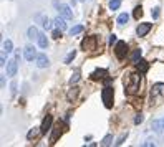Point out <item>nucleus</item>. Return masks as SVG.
<instances>
[{"label": "nucleus", "instance_id": "15", "mask_svg": "<svg viewBox=\"0 0 164 147\" xmlns=\"http://www.w3.org/2000/svg\"><path fill=\"white\" fill-rule=\"evenodd\" d=\"M134 65H136V69H138L141 75H144V73L149 69V63H148L146 60H139L138 63H134Z\"/></svg>", "mask_w": 164, "mask_h": 147}, {"label": "nucleus", "instance_id": "40", "mask_svg": "<svg viewBox=\"0 0 164 147\" xmlns=\"http://www.w3.org/2000/svg\"><path fill=\"white\" fill-rule=\"evenodd\" d=\"M163 127H164V119H163Z\"/></svg>", "mask_w": 164, "mask_h": 147}, {"label": "nucleus", "instance_id": "23", "mask_svg": "<svg viewBox=\"0 0 164 147\" xmlns=\"http://www.w3.org/2000/svg\"><path fill=\"white\" fill-rule=\"evenodd\" d=\"M128 20H129V15L128 13H121V15H119V17H118V25H124V23H128Z\"/></svg>", "mask_w": 164, "mask_h": 147}, {"label": "nucleus", "instance_id": "30", "mask_svg": "<svg viewBox=\"0 0 164 147\" xmlns=\"http://www.w3.org/2000/svg\"><path fill=\"white\" fill-rule=\"evenodd\" d=\"M111 140H113V136H111V134H108V136L101 140V144H103V146H111Z\"/></svg>", "mask_w": 164, "mask_h": 147}, {"label": "nucleus", "instance_id": "24", "mask_svg": "<svg viewBox=\"0 0 164 147\" xmlns=\"http://www.w3.org/2000/svg\"><path fill=\"white\" fill-rule=\"evenodd\" d=\"M141 53H143V51L139 50V48H138V50H134V53L131 55V61H133V63H138V61L141 60Z\"/></svg>", "mask_w": 164, "mask_h": 147}, {"label": "nucleus", "instance_id": "1", "mask_svg": "<svg viewBox=\"0 0 164 147\" xmlns=\"http://www.w3.org/2000/svg\"><path fill=\"white\" fill-rule=\"evenodd\" d=\"M141 73H129L128 76H124V93L128 96H133L139 91V84H141Z\"/></svg>", "mask_w": 164, "mask_h": 147}, {"label": "nucleus", "instance_id": "26", "mask_svg": "<svg viewBox=\"0 0 164 147\" xmlns=\"http://www.w3.org/2000/svg\"><path fill=\"white\" fill-rule=\"evenodd\" d=\"M133 17H134L136 20H139V18L143 17V8H141V5H138V7L134 8V12H133Z\"/></svg>", "mask_w": 164, "mask_h": 147}, {"label": "nucleus", "instance_id": "8", "mask_svg": "<svg viewBox=\"0 0 164 147\" xmlns=\"http://www.w3.org/2000/svg\"><path fill=\"white\" fill-rule=\"evenodd\" d=\"M23 56H25L27 61H33V60H37L38 53H37L35 47H32V45H27V47L23 48Z\"/></svg>", "mask_w": 164, "mask_h": 147}, {"label": "nucleus", "instance_id": "17", "mask_svg": "<svg viewBox=\"0 0 164 147\" xmlns=\"http://www.w3.org/2000/svg\"><path fill=\"white\" fill-rule=\"evenodd\" d=\"M65 20H66V18H63L61 15H60V17H57V18L53 20V23L57 25V28H60L61 32H65V30H66V22H65Z\"/></svg>", "mask_w": 164, "mask_h": 147}, {"label": "nucleus", "instance_id": "20", "mask_svg": "<svg viewBox=\"0 0 164 147\" xmlns=\"http://www.w3.org/2000/svg\"><path fill=\"white\" fill-rule=\"evenodd\" d=\"M37 41H38V47L43 48V50L48 47V40H46V35H43V33H40V35H38V40H37Z\"/></svg>", "mask_w": 164, "mask_h": 147}, {"label": "nucleus", "instance_id": "14", "mask_svg": "<svg viewBox=\"0 0 164 147\" xmlns=\"http://www.w3.org/2000/svg\"><path fill=\"white\" fill-rule=\"evenodd\" d=\"M151 23H139L138 25V28H136V33H138V36H144L148 32L151 30Z\"/></svg>", "mask_w": 164, "mask_h": 147}, {"label": "nucleus", "instance_id": "21", "mask_svg": "<svg viewBox=\"0 0 164 147\" xmlns=\"http://www.w3.org/2000/svg\"><path fill=\"white\" fill-rule=\"evenodd\" d=\"M13 51V43L10 40H5L4 41V53H12Z\"/></svg>", "mask_w": 164, "mask_h": 147}, {"label": "nucleus", "instance_id": "19", "mask_svg": "<svg viewBox=\"0 0 164 147\" xmlns=\"http://www.w3.org/2000/svg\"><path fill=\"white\" fill-rule=\"evenodd\" d=\"M78 94H80V88H76V86H73L72 89L68 91V101H75L76 98H78Z\"/></svg>", "mask_w": 164, "mask_h": 147}, {"label": "nucleus", "instance_id": "35", "mask_svg": "<svg viewBox=\"0 0 164 147\" xmlns=\"http://www.w3.org/2000/svg\"><path fill=\"white\" fill-rule=\"evenodd\" d=\"M10 88H12V94H15V93H17V83H12V84H10Z\"/></svg>", "mask_w": 164, "mask_h": 147}, {"label": "nucleus", "instance_id": "25", "mask_svg": "<svg viewBox=\"0 0 164 147\" xmlns=\"http://www.w3.org/2000/svg\"><path fill=\"white\" fill-rule=\"evenodd\" d=\"M83 30H85V27H83V25H75L72 30H70V35H72V36L73 35H78V33H81Z\"/></svg>", "mask_w": 164, "mask_h": 147}, {"label": "nucleus", "instance_id": "11", "mask_svg": "<svg viewBox=\"0 0 164 147\" xmlns=\"http://www.w3.org/2000/svg\"><path fill=\"white\" fill-rule=\"evenodd\" d=\"M106 76H108L106 69H95L89 78H91L93 81H103V79H106Z\"/></svg>", "mask_w": 164, "mask_h": 147}, {"label": "nucleus", "instance_id": "41", "mask_svg": "<svg viewBox=\"0 0 164 147\" xmlns=\"http://www.w3.org/2000/svg\"><path fill=\"white\" fill-rule=\"evenodd\" d=\"M78 2H85V0H78Z\"/></svg>", "mask_w": 164, "mask_h": 147}, {"label": "nucleus", "instance_id": "16", "mask_svg": "<svg viewBox=\"0 0 164 147\" xmlns=\"http://www.w3.org/2000/svg\"><path fill=\"white\" fill-rule=\"evenodd\" d=\"M151 129H153L156 134H163V131H164L163 121H157V119H154V121L151 122Z\"/></svg>", "mask_w": 164, "mask_h": 147}, {"label": "nucleus", "instance_id": "28", "mask_svg": "<svg viewBox=\"0 0 164 147\" xmlns=\"http://www.w3.org/2000/svg\"><path fill=\"white\" fill-rule=\"evenodd\" d=\"M119 5H121V0H111V2H110V8H111V10H118Z\"/></svg>", "mask_w": 164, "mask_h": 147}, {"label": "nucleus", "instance_id": "22", "mask_svg": "<svg viewBox=\"0 0 164 147\" xmlns=\"http://www.w3.org/2000/svg\"><path fill=\"white\" fill-rule=\"evenodd\" d=\"M38 129H40V127H33L32 131H28V134H27V139H28V140L35 139V137H37V134H38V132H42V131H38Z\"/></svg>", "mask_w": 164, "mask_h": 147}, {"label": "nucleus", "instance_id": "3", "mask_svg": "<svg viewBox=\"0 0 164 147\" xmlns=\"http://www.w3.org/2000/svg\"><path fill=\"white\" fill-rule=\"evenodd\" d=\"M101 98H103L104 106H106V108L110 109L111 106H113V98H114V91H113V88L104 86V88H103V91H101Z\"/></svg>", "mask_w": 164, "mask_h": 147}, {"label": "nucleus", "instance_id": "38", "mask_svg": "<svg viewBox=\"0 0 164 147\" xmlns=\"http://www.w3.org/2000/svg\"><path fill=\"white\" fill-rule=\"evenodd\" d=\"M149 146H154V142H151V140H146V142H143V147H149Z\"/></svg>", "mask_w": 164, "mask_h": 147}, {"label": "nucleus", "instance_id": "4", "mask_svg": "<svg viewBox=\"0 0 164 147\" xmlns=\"http://www.w3.org/2000/svg\"><path fill=\"white\" fill-rule=\"evenodd\" d=\"M53 5L57 7L58 13H60L63 18H66V20H72V18H73V12H72V8L68 7V5H65V4H58L57 0L53 2Z\"/></svg>", "mask_w": 164, "mask_h": 147}, {"label": "nucleus", "instance_id": "12", "mask_svg": "<svg viewBox=\"0 0 164 147\" xmlns=\"http://www.w3.org/2000/svg\"><path fill=\"white\" fill-rule=\"evenodd\" d=\"M37 66L38 68H46V66L50 65V60H48V56L46 55H43V53H38V56H37Z\"/></svg>", "mask_w": 164, "mask_h": 147}, {"label": "nucleus", "instance_id": "9", "mask_svg": "<svg viewBox=\"0 0 164 147\" xmlns=\"http://www.w3.org/2000/svg\"><path fill=\"white\" fill-rule=\"evenodd\" d=\"M35 22L40 23V25H42L45 30H50L51 28V22L48 20V17H46V15H43V13H37L35 15Z\"/></svg>", "mask_w": 164, "mask_h": 147}, {"label": "nucleus", "instance_id": "32", "mask_svg": "<svg viewBox=\"0 0 164 147\" xmlns=\"http://www.w3.org/2000/svg\"><path fill=\"white\" fill-rule=\"evenodd\" d=\"M126 137H128V132H126V134H123V136H119V139L116 140L114 144H116V146H121V144L124 142V139H126Z\"/></svg>", "mask_w": 164, "mask_h": 147}, {"label": "nucleus", "instance_id": "7", "mask_svg": "<svg viewBox=\"0 0 164 147\" xmlns=\"http://www.w3.org/2000/svg\"><path fill=\"white\" fill-rule=\"evenodd\" d=\"M51 129H53V132H51L50 142H51V144H55V142H57V139H58V137H60L61 134H63V131H65V124H63V122H60V121H58L57 124H55V127H51Z\"/></svg>", "mask_w": 164, "mask_h": 147}, {"label": "nucleus", "instance_id": "39", "mask_svg": "<svg viewBox=\"0 0 164 147\" xmlns=\"http://www.w3.org/2000/svg\"><path fill=\"white\" fill-rule=\"evenodd\" d=\"M0 81H2V88L5 86V76H2V78H0Z\"/></svg>", "mask_w": 164, "mask_h": 147}, {"label": "nucleus", "instance_id": "29", "mask_svg": "<svg viewBox=\"0 0 164 147\" xmlns=\"http://www.w3.org/2000/svg\"><path fill=\"white\" fill-rule=\"evenodd\" d=\"M78 79H80V71L76 69V71L72 75V78H70V84H75V83L78 81Z\"/></svg>", "mask_w": 164, "mask_h": 147}, {"label": "nucleus", "instance_id": "36", "mask_svg": "<svg viewBox=\"0 0 164 147\" xmlns=\"http://www.w3.org/2000/svg\"><path fill=\"white\" fill-rule=\"evenodd\" d=\"M113 43H116V35H110V45H113Z\"/></svg>", "mask_w": 164, "mask_h": 147}, {"label": "nucleus", "instance_id": "34", "mask_svg": "<svg viewBox=\"0 0 164 147\" xmlns=\"http://www.w3.org/2000/svg\"><path fill=\"white\" fill-rule=\"evenodd\" d=\"M51 36H53L55 40H60V38H61V30H60V28H58V30H55V32L51 33Z\"/></svg>", "mask_w": 164, "mask_h": 147}, {"label": "nucleus", "instance_id": "31", "mask_svg": "<svg viewBox=\"0 0 164 147\" xmlns=\"http://www.w3.org/2000/svg\"><path fill=\"white\" fill-rule=\"evenodd\" d=\"M161 8L159 7H154L153 8V10H151V15H153V18H154V20H156V18H159V15H161Z\"/></svg>", "mask_w": 164, "mask_h": 147}, {"label": "nucleus", "instance_id": "37", "mask_svg": "<svg viewBox=\"0 0 164 147\" xmlns=\"http://www.w3.org/2000/svg\"><path fill=\"white\" fill-rule=\"evenodd\" d=\"M7 65V61H5V53L2 55V58H0V66H5Z\"/></svg>", "mask_w": 164, "mask_h": 147}, {"label": "nucleus", "instance_id": "13", "mask_svg": "<svg viewBox=\"0 0 164 147\" xmlns=\"http://www.w3.org/2000/svg\"><path fill=\"white\" fill-rule=\"evenodd\" d=\"M17 69H18L17 58H15V60H10L7 63V76H15L17 75Z\"/></svg>", "mask_w": 164, "mask_h": 147}, {"label": "nucleus", "instance_id": "18", "mask_svg": "<svg viewBox=\"0 0 164 147\" xmlns=\"http://www.w3.org/2000/svg\"><path fill=\"white\" fill-rule=\"evenodd\" d=\"M38 35H40V32L37 30V27H30V28L27 30V36H28L30 40H38Z\"/></svg>", "mask_w": 164, "mask_h": 147}, {"label": "nucleus", "instance_id": "5", "mask_svg": "<svg viewBox=\"0 0 164 147\" xmlns=\"http://www.w3.org/2000/svg\"><path fill=\"white\" fill-rule=\"evenodd\" d=\"M159 98H164V83H156L151 89V101L156 103Z\"/></svg>", "mask_w": 164, "mask_h": 147}, {"label": "nucleus", "instance_id": "2", "mask_svg": "<svg viewBox=\"0 0 164 147\" xmlns=\"http://www.w3.org/2000/svg\"><path fill=\"white\" fill-rule=\"evenodd\" d=\"M96 47H98V38L95 35H91V36H86L85 40L81 41V50L85 51H93V50H96Z\"/></svg>", "mask_w": 164, "mask_h": 147}, {"label": "nucleus", "instance_id": "33", "mask_svg": "<svg viewBox=\"0 0 164 147\" xmlns=\"http://www.w3.org/2000/svg\"><path fill=\"white\" fill-rule=\"evenodd\" d=\"M143 121H144V116H143V114H138V116L134 117V124H136V126H138V124H141Z\"/></svg>", "mask_w": 164, "mask_h": 147}, {"label": "nucleus", "instance_id": "6", "mask_svg": "<svg viewBox=\"0 0 164 147\" xmlns=\"http://www.w3.org/2000/svg\"><path fill=\"white\" fill-rule=\"evenodd\" d=\"M114 53H116V58H118V60H124L126 53H128V45H126V41H116Z\"/></svg>", "mask_w": 164, "mask_h": 147}, {"label": "nucleus", "instance_id": "10", "mask_svg": "<svg viewBox=\"0 0 164 147\" xmlns=\"http://www.w3.org/2000/svg\"><path fill=\"white\" fill-rule=\"evenodd\" d=\"M51 124H53V117H51V116H45V117H43V121H42V126H40V131H42L40 134H43V136H45V134L51 129Z\"/></svg>", "mask_w": 164, "mask_h": 147}, {"label": "nucleus", "instance_id": "27", "mask_svg": "<svg viewBox=\"0 0 164 147\" xmlns=\"http://www.w3.org/2000/svg\"><path fill=\"white\" fill-rule=\"evenodd\" d=\"M75 56H76V51H75V50L70 51V53L66 55V58H65V63H66V65H70V63H72V61L75 60Z\"/></svg>", "mask_w": 164, "mask_h": 147}]
</instances>
